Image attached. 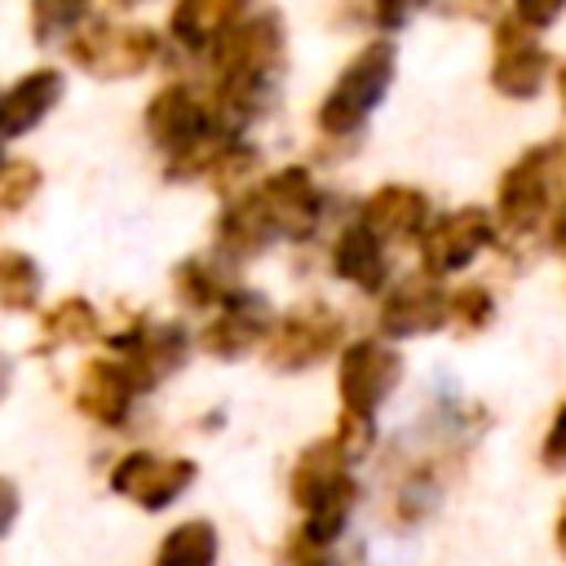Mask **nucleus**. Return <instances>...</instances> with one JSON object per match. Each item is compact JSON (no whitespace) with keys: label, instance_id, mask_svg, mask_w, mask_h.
Returning a JSON list of instances; mask_svg holds the SVG:
<instances>
[{"label":"nucleus","instance_id":"9b49d317","mask_svg":"<svg viewBox=\"0 0 566 566\" xmlns=\"http://www.w3.org/2000/svg\"><path fill=\"white\" fill-rule=\"evenodd\" d=\"M270 323H274V310H270V296L252 292V287H234L226 292V301L217 305V314L199 327V349L221 358V363H234L243 354H252L256 345H265L270 336Z\"/></svg>","mask_w":566,"mask_h":566},{"label":"nucleus","instance_id":"c756f323","mask_svg":"<svg viewBox=\"0 0 566 566\" xmlns=\"http://www.w3.org/2000/svg\"><path fill=\"white\" fill-rule=\"evenodd\" d=\"M433 0H371V22L380 31H402L416 13H424Z\"/></svg>","mask_w":566,"mask_h":566},{"label":"nucleus","instance_id":"1a4fd4ad","mask_svg":"<svg viewBox=\"0 0 566 566\" xmlns=\"http://www.w3.org/2000/svg\"><path fill=\"white\" fill-rule=\"evenodd\" d=\"M495 217L478 203H464V208H451L442 217H429L424 234L416 239L420 243V274L429 279H442V274H455L464 270L478 252H486L495 243Z\"/></svg>","mask_w":566,"mask_h":566},{"label":"nucleus","instance_id":"f3484780","mask_svg":"<svg viewBox=\"0 0 566 566\" xmlns=\"http://www.w3.org/2000/svg\"><path fill=\"white\" fill-rule=\"evenodd\" d=\"M332 274L340 283L358 287L363 296H380L389 287V252H385V243L367 226L349 221L332 239Z\"/></svg>","mask_w":566,"mask_h":566},{"label":"nucleus","instance_id":"dca6fc26","mask_svg":"<svg viewBox=\"0 0 566 566\" xmlns=\"http://www.w3.org/2000/svg\"><path fill=\"white\" fill-rule=\"evenodd\" d=\"M62 93H66V75L57 66H35L18 75L0 97V137H22L40 128L44 115L62 102Z\"/></svg>","mask_w":566,"mask_h":566},{"label":"nucleus","instance_id":"393cba45","mask_svg":"<svg viewBox=\"0 0 566 566\" xmlns=\"http://www.w3.org/2000/svg\"><path fill=\"white\" fill-rule=\"evenodd\" d=\"M172 292H177L181 305H190V310H208V305H221L226 292H234V279H230L226 265H217V261L186 256V261L172 270Z\"/></svg>","mask_w":566,"mask_h":566},{"label":"nucleus","instance_id":"4be33fe9","mask_svg":"<svg viewBox=\"0 0 566 566\" xmlns=\"http://www.w3.org/2000/svg\"><path fill=\"white\" fill-rule=\"evenodd\" d=\"M97 332H102L97 310H93L84 296H62L53 310L40 314L35 354H49V349H62V345H88Z\"/></svg>","mask_w":566,"mask_h":566},{"label":"nucleus","instance_id":"6e6552de","mask_svg":"<svg viewBox=\"0 0 566 566\" xmlns=\"http://www.w3.org/2000/svg\"><path fill=\"white\" fill-rule=\"evenodd\" d=\"M398 385H402V354L389 340L367 336V340L340 345V358H336V394H340L345 416L371 420L394 398Z\"/></svg>","mask_w":566,"mask_h":566},{"label":"nucleus","instance_id":"a211bd4d","mask_svg":"<svg viewBox=\"0 0 566 566\" xmlns=\"http://www.w3.org/2000/svg\"><path fill=\"white\" fill-rule=\"evenodd\" d=\"M133 398H137V389H133V380L124 376L119 363L93 358V363L80 367V380H75L80 416H88V420H97L106 429H119L128 420V411H133Z\"/></svg>","mask_w":566,"mask_h":566},{"label":"nucleus","instance_id":"6ab92c4d","mask_svg":"<svg viewBox=\"0 0 566 566\" xmlns=\"http://www.w3.org/2000/svg\"><path fill=\"white\" fill-rule=\"evenodd\" d=\"M349 451L336 442V433L332 438H318V442H310L296 460H292V473H287V495H292V504L305 513V509H314L327 491H336L345 478H349Z\"/></svg>","mask_w":566,"mask_h":566},{"label":"nucleus","instance_id":"7c9ffc66","mask_svg":"<svg viewBox=\"0 0 566 566\" xmlns=\"http://www.w3.org/2000/svg\"><path fill=\"white\" fill-rule=\"evenodd\" d=\"M562 13H566V0H513V18L522 27H531V31L553 27Z\"/></svg>","mask_w":566,"mask_h":566},{"label":"nucleus","instance_id":"423d86ee","mask_svg":"<svg viewBox=\"0 0 566 566\" xmlns=\"http://www.w3.org/2000/svg\"><path fill=\"white\" fill-rule=\"evenodd\" d=\"M345 340V318L327 301H301L287 314L270 323V336L261 345L265 363L274 371H310L327 363Z\"/></svg>","mask_w":566,"mask_h":566},{"label":"nucleus","instance_id":"39448f33","mask_svg":"<svg viewBox=\"0 0 566 566\" xmlns=\"http://www.w3.org/2000/svg\"><path fill=\"white\" fill-rule=\"evenodd\" d=\"M71 62L84 75L97 80H133L150 71L164 53V40L150 27L137 22H111V18H88L71 40H66Z\"/></svg>","mask_w":566,"mask_h":566},{"label":"nucleus","instance_id":"bb28decb","mask_svg":"<svg viewBox=\"0 0 566 566\" xmlns=\"http://www.w3.org/2000/svg\"><path fill=\"white\" fill-rule=\"evenodd\" d=\"M93 18V0H31V40L62 44Z\"/></svg>","mask_w":566,"mask_h":566},{"label":"nucleus","instance_id":"b1692460","mask_svg":"<svg viewBox=\"0 0 566 566\" xmlns=\"http://www.w3.org/2000/svg\"><path fill=\"white\" fill-rule=\"evenodd\" d=\"M256 172H261V150H256L252 142H243V137H226V142L217 146V155L208 159L203 181H208L221 199H234V195L252 190V177H256Z\"/></svg>","mask_w":566,"mask_h":566},{"label":"nucleus","instance_id":"cd10ccee","mask_svg":"<svg viewBox=\"0 0 566 566\" xmlns=\"http://www.w3.org/2000/svg\"><path fill=\"white\" fill-rule=\"evenodd\" d=\"M495 318V296L486 283H464L455 292H447V323L460 332H482Z\"/></svg>","mask_w":566,"mask_h":566},{"label":"nucleus","instance_id":"0eeeda50","mask_svg":"<svg viewBox=\"0 0 566 566\" xmlns=\"http://www.w3.org/2000/svg\"><path fill=\"white\" fill-rule=\"evenodd\" d=\"M111 349L119 354V367L124 376L133 380L137 394H150L155 385H164L168 376H177L195 349V336L164 318V323H150V318H133L128 327H119L115 336H106Z\"/></svg>","mask_w":566,"mask_h":566},{"label":"nucleus","instance_id":"ddd939ff","mask_svg":"<svg viewBox=\"0 0 566 566\" xmlns=\"http://www.w3.org/2000/svg\"><path fill=\"white\" fill-rule=\"evenodd\" d=\"M548 80V53L535 40L531 27H522L517 18H504L491 35V88L500 97H517L531 102Z\"/></svg>","mask_w":566,"mask_h":566},{"label":"nucleus","instance_id":"f704fd0d","mask_svg":"<svg viewBox=\"0 0 566 566\" xmlns=\"http://www.w3.org/2000/svg\"><path fill=\"white\" fill-rule=\"evenodd\" d=\"M553 539H557V553L566 557V500H562V509H557V526H553Z\"/></svg>","mask_w":566,"mask_h":566},{"label":"nucleus","instance_id":"20e7f679","mask_svg":"<svg viewBox=\"0 0 566 566\" xmlns=\"http://www.w3.org/2000/svg\"><path fill=\"white\" fill-rule=\"evenodd\" d=\"M562 155H566V142H539V146L522 150L504 168L500 190H495V221H500V230L526 239V234L548 226L553 203H557Z\"/></svg>","mask_w":566,"mask_h":566},{"label":"nucleus","instance_id":"5701e85b","mask_svg":"<svg viewBox=\"0 0 566 566\" xmlns=\"http://www.w3.org/2000/svg\"><path fill=\"white\" fill-rule=\"evenodd\" d=\"M217 553H221L217 526L208 517H186L159 539L150 566H217Z\"/></svg>","mask_w":566,"mask_h":566},{"label":"nucleus","instance_id":"f03ea898","mask_svg":"<svg viewBox=\"0 0 566 566\" xmlns=\"http://www.w3.org/2000/svg\"><path fill=\"white\" fill-rule=\"evenodd\" d=\"M146 137L155 142V150H164L168 177H203L217 146L234 133H226L212 119L208 97H199L190 84L172 80L146 102Z\"/></svg>","mask_w":566,"mask_h":566},{"label":"nucleus","instance_id":"aec40b11","mask_svg":"<svg viewBox=\"0 0 566 566\" xmlns=\"http://www.w3.org/2000/svg\"><path fill=\"white\" fill-rule=\"evenodd\" d=\"M252 0H177L168 13V35L186 53H208L239 18H248Z\"/></svg>","mask_w":566,"mask_h":566},{"label":"nucleus","instance_id":"e433bc0d","mask_svg":"<svg viewBox=\"0 0 566 566\" xmlns=\"http://www.w3.org/2000/svg\"><path fill=\"white\" fill-rule=\"evenodd\" d=\"M111 4H119V9H137V4H146V0H111Z\"/></svg>","mask_w":566,"mask_h":566},{"label":"nucleus","instance_id":"72a5a7b5","mask_svg":"<svg viewBox=\"0 0 566 566\" xmlns=\"http://www.w3.org/2000/svg\"><path fill=\"white\" fill-rule=\"evenodd\" d=\"M544 230H548V248H553L557 256H566V203L548 217V226H544Z\"/></svg>","mask_w":566,"mask_h":566},{"label":"nucleus","instance_id":"4c0bfd02","mask_svg":"<svg viewBox=\"0 0 566 566\" xmlns=\"http://www.w3.org/2000/svg\"><path fill=\"white\" fill-rule=\"evenodd\" d=\"M314 566H340V562H327V557H318V562H314Z\"/></svg>","mask_w":566,"mask_h":566},{"label":"nucleus","instance_id":"c9c22d12","mask_svg":"<svg viewBox=\"0 0 566 566\" xmlns=\"http://www.w3.org/2000/svg\"><path fill=\"white\" fill-rule=\"evenodd\" d=\"M557 93H562V106H566V62L557 66Z\"/></svg>","mask_w":566,"mask_h":566},{"label":"nucleus","instance_id":"412c9836","mask_svg":"<svg viewBox=\"0 0 566 566\" xmlns=\"http://www.w3.org/2000/svg\"><path fill=\"white\" fill-rule=\"evenodd\" d=\"M274 243H279V234L265 221V212H261L252 190L226 199V208L217 217V256L221 261H252Z\"/></svg>","mask_w":566,"mask_h":566},{"label":"nucleus","instance_id":"2f4dec72","mask_svg":"<svg viewBox=\"0 0 566 566\" xmlns=\"http://www.w3.org/2000/svg\"><path fill=\"white\" fill-rule=\"evenodd\" d=\"M539 460H544L548 469H566V402L557 407V416H553V424H548V433H544Z\"/></svg>","mask_w":566,"mask_h":566},{"label":"nucleus","instance_id":"f8f14e48","mask_svg":"<svg viewBox=\"0 0 566 566\" xmlns=\"http://www.w3.org/2000/svg\"><path fill=\"white\" fill-rule=\"evenodd\" d=\"M252 195L279 239H310L323 221V190H318L314 172L301 164L270 172L261 186H252Z\"/></svg>","mask_w":566,"mask_h":566},{"label":"nucleus","instance_id":"c85d7f7f","mask_svg":"<svg viewBox=\"0 0 566 566\" xmlns=\"http://www.w3.org/2000/svg\"><path fill=\"white\" fill-rule=\"evenodd\" d=\"M40 164L31 159H4L0 164V217H18L22 208H31V199L40 195Z\"/></svg>","mask_w":566,"mask_h":566},{"label":"nucleus","instance_id":"f257e3e1","mask_svg":"<svg viewBox=\"0 0 566 566\" xmlns=\"http://www.w3.org/2000/svg\"><path fill=\"white\" fill-rule=\"evenodd\" d=\"M212 93L208 111L212 119L239 137L261 111L279 102L283 71H287V27L274 9L239 18L212 49Z\"/></svg>","mask_w":566,"mask_h":566},{"label":"nucleus","instance_id":"4468645a","mask_svg":"<svg viewBox=\"0 0 566 566\" xmlns=\"http://www.w3.org/2000/svg\"><path fill=\"white\" fill-rule=\"evenodd\" d=\"M447 323V292L438 279L429 274H411L394 287L380 292V310H376V327L389 340H411V336H429Z\"/></svg>","mask_w":566,"mask_h":566},{"label":"nucleus","instance_id":"9d476101","mask_svg":"<svg viewBox=\"0 0 566 566\" xmlns=\"http://www.w3.org/2000/svg\"><path fill=\"white\" fill-rule=\"evenodd\" d=\"M195 460L186 455H155V451H128L111 464V491L133 500L146 513H159L177 504L195 482Z\"/></svg>","mask_w":566,"mask_h":566},{"label":"nucleus","instance_id":"2eb2a0df","mask_svg":"<svg viewBox=\"0 0 566 566\" xmlns=\"http://www.w3.org/2000/svg\"><path fill=\"white\" fill-rule=\"evenodd\" d=\"M429 217H433L429 195L416 190V186H398V181L376 186L363 199V208H358V226H367L380 243H411V239H420Z\"/></svg>","mask_w":566,"mask_h":566},{"label":"nucleus","instance_id":"473e14b6","mask_svg":"<svg viewBox=\"0 0 566 566\" xmlns=\"http://www.w3.org/2000/svg\"><path fill=\"white\" fill-rule=\"evenodd\" d=\"M18 509H22V495H18V486L0 473V539L13 531V522H18Z\"/></svg>","mask_w":566,"mask_h":566},{"label":"nucleus","instance_id":"7ed1b4c3","mask_svg":"<svg viewBox=\"0 0 566 566\" xmlns=\"http://www.w3.org/2000/svg\"><path fill=\"white\" fill-rule=\"evenodd\" d=\"M394 75H398V49L389 40H371L363 44L345 66L340 75L332 80L323 106H318V128L327 137H349L363 128V119L385 102V93L394 88Z\"/></svg>","mask_w":566,"mask_h":566},{"label":"nucleus","instance_id":"a878e982","mask_svg":"<svg viewBox=\"0 0 566 566\" xmlns=\"http://www.w3.org/2000/svg\"><path fill=\"white\" fill-rule=\"evenodd\" d=\"M44 296V274H40V261L31 252H18V248H4L0 252V310L9 314H27L35 310Z\"/></svg>","mask_w":566,"mask_h":566}]
</instances>
